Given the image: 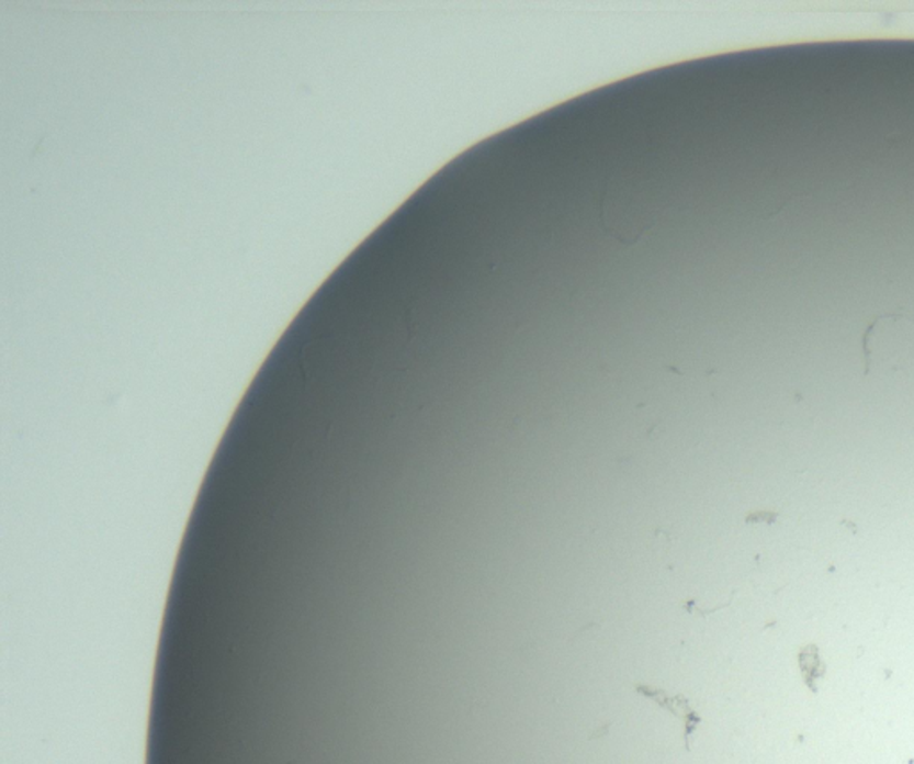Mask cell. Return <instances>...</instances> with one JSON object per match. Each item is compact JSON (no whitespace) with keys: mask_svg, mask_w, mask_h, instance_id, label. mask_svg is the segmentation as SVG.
I'll use <instances>...</instances> for the list:
<instances>
[{"mask_svg":"<svg viewBox=\"0 0 914 764\" xmlns=\"http://www.w3.org/2000/svg\"><path fill=\"white\" fill-rule=\"evenodd\" d=\"M867 375L914 370V322L900 313L871 322L862 336Z\"/></svg>","mask_w":914,"mask_h":764,"instance_id":"cell-1","label":"cell"}]
</instances>
